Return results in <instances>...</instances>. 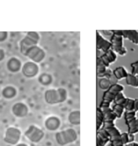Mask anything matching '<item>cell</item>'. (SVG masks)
<instances>
[{
	"label": "cell",
	"mask_w": 138,
	"mask_h": 146,
	"mask_svg": "<svg viewBox=\"0 0 138 146\" xmlns=\"http://www.w3.org/2000/svg\"><path fill=\"white\" fill-rule=\"evenodd\" d=\"M104 114V120L102 128L104 129L109 135L110 146H124L121 138V133L114 125V120L116 117L110 107L101 109Z\"/></svg>",
	"instance_id": "cell-1"
},
{
	"label": "cell",
	"mask_w": 138,
	"mask_h": 146,
	"mask_svg": "<svg viewBox=\"0 0 138 146\" xmlns=\"http://www.w3.org/2000/svg\"><path fill=\"white\" fill-rule=\"evenodd\" d=\"M116 54L111 49L106 52L100 56L96 58V72L97 75L100 77H103L106 74V68L116 60Z\"/></svg>",
	"instance_id": "cell-2"
},
{
	"label": "cell",
	"mask_w": 138,
	"mask_h": 146,
	"mask_svg": "<svg viewBox=\"0 0 138 146\" xmlns=\"http://www.w3.org/2000/svg\"><path fill=\"white\" fill-rule=\"evenodd\" d=\"M44 98L47 104L57 105L62 103L67 99V91L61 87L57 89H48L44 92Z\"/></svg>",
	"instance_id": "cell-3"
},
{
	"label": "cell",
	"mask_w": 138,
	"mask_h": 146,
	"mask_svg": "<svg viewBox=\"0 0 138 146\" xmlns=\"http://www.w3.org/2000/svg\"><path fill=\"white\" fill-rule=\"evenodd\" d=\"M124 90L123 85L120 84H111L106 91L104 92L103 95L102 101H101L100 108H106L110 107V105L113 101H114L115 98L119 93H122Z\"/></svg>",
	"instance_id": "cell-4"
},
{
	"label": "cell",
	"mask_w": 138,
	"mask_h": 146,
	"mask_svg": "<svg viewBox=\"0 0 138 146\" xmlns=\"http://www.w3.org/2000/svg\"><path fill=\"white\" fill-rule=\"evenodd\" d=\"M77 139V133L74 129L68 128L61 131H58L55 134V140L61 146L72 143Z\"/></svg>",
	"instance_id": "cell-5"
},
{
	"label": "cell",
	"mask_w": 138,
	"mask_h": 146,
	"mask_svg": "<svg viewBox=\"0 0 138 146\" xmlns=\"http://www.w3.org/2000/svg\"><path fill=\"white\" fill-rule=\"evenodd\" d=\"M40 36L37 32H27L26 36L20 40L19 46L21 53H23L27 48L32 46L38 45L40 41Z\"/></svg>",
	"instance_id": "cell-6"
},
{
	"label": "cell",
	"mask_w": 138,
	"mask_h": 146,
	"mask_svg": "<svg viewBox=\"0 0 138 146\" xmlns=\"http://www.w3.org/2000/svg\"><path fill=\"white\" fill-rule=\"evenodd\" d=\"M22 54L36 64L41 62L45 58L46 56L45 52L38 45L32 46L27 48L22 53Z\"/></svg>",
	"instance_id": "cell-7"
},
{
	"label": "cell",
	"mask_w": 138,
	"mask_h": 146,
	"mask_svg": "<svg viewBox=\"0 0 138 146\" xmlns=\"http://www.w3.org/2000/svg\"><path fill=\"white\" fill-rule=\"evenodd\" d=\"M115 104L120 105L126 111H138V99H132L125 97L123 93H119L114 99Z\"/></svg>",
	"instance_id": "cell-8"
},
{
	"label": "cell",
	"mask_w": 138,
	"mask_h": 146,
	"mask_svg": "<svg viewBox=\"0 0 138 146\" xmlns=\"http://www.w3.org/2000/svg\"><path fill=\"white\" fill-rule=\"evenodd\" d=\"M24 135L32 143H38L44 138V133L38 127L30 125L25 131Z\"/></svg>",
	"instance_id": "cell-9"
},
{
	"label": "cell",
	"mask_w": 138,
	"mask_h": 146,
	"mask_svg": "<svg viewBox=\"0 0 138 146\" xmlns=\"http://www.w3.org/2000/svg\"><path fill=\"white\" fill-rule=\"evenodd\" d=\"M21 131L15 127H9L5 131L3 140L5 143L10 145H17L21 138Z\"/></svg>",
	"instance_id": "cell-10"
},
{
	"label": "cell",
	"mask_w": 138,
	"mask_h": 146,
	"mask_svg": "<svg viewBox=\"0 0 138 146\" xmlns=\"http://www.w3.org/2000/svg\"><path fill=\"white\" fill-rule=\"evenodd\" d=\"M135 114L136 112L133 111H126L125 113V120L127 125L128 133L131 134L138 133L137 118Z\"/></svg>",
	"instance_id": "cell-11"
},
{
	"label": "cell",
	"mask_w": 138,
	"mask_h": 146,
	"mask_svg": "<svg viewBox=\"0 0 138 146\" xmlns=\"http://www.w3.org/2000/svg\"><path fill=\"white\" fill-rule=\"evenodd\" d=\"M123 39L122 36L116 34H112L110 38L111 50L120 56H125L127 52V49L123 46Z\"/></svg>",
	"instance_id": "cell-12"
},
{
	"label": "cell",
	"mask_w": 138,
	"mask_h": 146,
	"mask_svg": "<svg viewBox=\"0 0 138 146\" xmlns=\"http://www.w3.org/2000/svg\"><path fill=\"white\" fill-rule=\"evenodd\" d=\"M21 70L22 74L26 78H34L39 72V66L38 64L32 61H28L22 65Z\"/></svg>",
	"instance_id": "cell-13"
},
{
	"label": "cell",
	"mask_w": 138,
	"mask_h": 146,
	"mask_svg": "<svg viewBox=\"0 0 138 146\" xmlns=\"http://www.w3.org/2000/svg\"><path fill=\"white\" fill-rule=\"evenodd\" d=\"M112 33L128 39L138 46V30H111Z\"/></svg>",
	"instance_id": "cell-14"
},
{
	"label": "cell",
	"mask_w": 138,
	"mask_h": 146,
	"mask_svg": "<svg viewBox=\"0 0 138 146\" xmlns=\"http://www.w3.org/2000/svg\"><path fill=\"white\" fill-rule=\"evenodd\" d=\"M11 111L16 117L24 118L28 115L29 109L25 103L19 102L13 105L11 107Z\"/></svg>",
	"instance_id": "cell-15"
},
{
	"label": "cell",
	"mask_w": 138,
	"mask_h": 146,
	"mask_svg": "<svg viewBox=\"0 0 138 146\" xmlns=\"http://www.w3.org/2000/svg\"><path fill=\"white\" fill-rule=\"evenodd\" d=\"M61 119L57 116H50L44 121V126L48 131H55L59 129L61 126Z\"/></svg>",
	"instance_id": "cell-16"
},
{
	"label": "cell",
	"mask_w": 138,
	"mask_h": 146,
	"mask_svg": "<svg viewBox=\"0 0 138 146\" xmlns=\"http://www.w3.org/2000/svg\"><path fill=\"white\" fill-rule=\"evenodd\" d=\"M96 49L98 50H102L106 52L111 49V43L104 38L102 35L97 31L96 32Z\"/></svg>",
	"instance_id": "cell-17"
},
{
	"label": "cell",
	"mask_w": 138,
	"mask_h": 146,
	"mask_svg": "<svg viewBox=\"0 0 138 146\" xmlns=\"http://www.w3.org/2000/svg\"><path fill=\"white\" fill-rule=\"evenodd\" d=\"M7 68L10 72L16 73L22 69V63L20 59L16 57H11L7 62Z\"/></svg>",
	"instance_id": "cell-18"
},
{
	"label": "cell",
	"mask_w": 138,
	"mask_h": 146,
	"mask_svg": "<svg viewBox=\"0 0 138 146\" xmlns=\"http://www.w3.org/2000/svg\"><path fill=\"white\" fill-rule=\"evenodd\" d=\"M110 141L109 135L102 127L96 131V146H105Z\"/></svg>",
	"instance_id": "cell-19"
},
{
	"label": "cell",
	"mask_w": 138,
	"mask_h": 146,
	"mask_svg": "<svg viewBox=\"0 0 138 146\" xmlns=\"http://www.w3.org/2000/svg\"><path fill=\"white\" fill-rule=\"evenodd\" d=\"M18 91L14 86H7L1 91V95L3 97L6 99H12L17 95Z\"/></svg>",
	"instance_id": "cell-20"
},
{
	"label": "cell",
	"mask_w": 138,
	"mask_h": 146,
	"mask_svg": "<svg viewBox=\"0 0 138 146\" xmlns=\"http://www.w3.org/2000/svg\"><path fill=\"white\" fill-rule=\"evenodd\" d=\"M80 115V111L79 110L71 111L68 115V121L73 125H80L81 123Z\"/></svg>",
	"instance_id": "cell-21"
},
{
	"label": "cell",
	"mask_w": 138,
	"mask_h": 146,
	"mask_svg": "<svg viewBox=\"0 0 138 146\" xmlns=\"http://www.w3.org/2000/svg\"><path fill=\"white\" fill-rule=\"evenodd\" d=\"M38 81L42 86H49L53 82V78L49 73L42 72L38 76Z\"/></svg>",
	"instance_id": "cell-22"
},
{
	"label": "cell",
	"mask_w": 138,
	"mask_h": 146,
	"mask_svg": "<svg viewBox=\"0 0 138 146\" xmlns=\"http://www.w3.org/2000/svg\"><path fill=\"white\" fill-rule=\"evenodd\" d=\"M128 74L127 70L125 67L118 66L113 70V74L117 80H121L123 78H126Z\"/></svg>",
	"instance_id": "cell-23"
},
{
	"label": "cell",
	"mask_w": 138,
	"mask_h": 146,
	"mask_svg": "<svg viewBox=\"0 0 138 146\" xmlns=\"http://www.w3.org/2000/svg\"><path fill=\"white\" fill-rule=\"evenodd\" d=\"M104 120V114L100 107L96 109V131L100 129L103 125Z\"/></svg>",
	"instance_id": "cell-24"
},
{
	"label": "cell",
	"mask_w": 138,
	"mask_h": 146,
	"mask_svg": "<svg viewBox=\"0 0 138 146\" xmlns=\"http://www.w3.org/2000/svg\"><path fill=\"white\" fill-rule=\"evenodd\" d=\"M126 83L127 85L138 88V75H134L133 74H128L126 77Z\"/></svg>",
	"instance_id": "cell-25"
},
{
	"label": "cell",
	"mask_w": 138,
	"mask_h": 146,
	"mask_svg": "<svg viewBox=\"0 0 138 146\" xmlns=\"http://www.w3.org/2000/svg\"><path fill=\"white\" fill-rule=\"evenodd\" d=\"M98 86L100 89L107 90L111 86L110 81L107 78H101L98 81Z\"/></svg>",
	"instance_id": "cell-26"
},
{
	"label": "cell",
	"mask_w": 138,
	"mask_h": 146,
	"mask_svg": "<svg viewBox=\"0 0 138 146\" xmlns=\"http://www.w3.org/2000/svg\"><path fill=\"white\" fill-rule=\"evenodd\" d=\"M125 110L124 107L121 106L120 105L115 104L114 105L113 108H112V111L114 115H115L116 118H120L122 117V115L123 114V111Z\"/></svg>",
	"instance_id": "cell-27"
},
{
	"label": "cell",
	"mask_w": 138,
	"mask_h": 146,
	"mask_svg": "<svg viewBox=\"0 0 138 146\" xmlns=\"http://www.w3.org/2000/svg\"><path fill=\"white\" fill-rule=\"evenodd\" d=\"M131 74L134 75H138V60L131 64Z\"/></svg>",
	"instance_id": "cell-28"
},
{
	"label": "cell",
	"mask_w": 138,
	"mask_h": 146,
	"mask_svg": "<svg viewBox=\"0 0 138 146\" xmlns=\"http://www.w3.org/2000/svg\"><path fill=\"white\" fill-rule=\"evenodd\" d=\"M8 37V32H0V42H4Z\"/></svg>",
	"instance_id": "cell-29"
},
{
	"label": "cell",
	"mask_w": 138,
	"mask_h": 146,
	"mask_svg": "<svg viewBox=\"0 0 138 146\" xmlns=\"http://www.w3.org/2000/svg\"><path fill=\"white\" fill-rule=\"evenodd\" d=\"M5 53L3 49H0V62L2 61L5 58Z\"/></svg>",
	"instance_id": "cell-30"
},
{
	"label": "cell",
	"mask_w": 138,
	"mask_h": 146,
	"mask_svg": "<svg viewBox=\"0 0 138 146\" xmlns=\"http://www.w3.org/2000/svg\"><path fill=\"white\" fill-rule=\"evenodd\" d=\"M124 146H138V143L132 142V143H129L128 144H126V145H125Z\"/></svg>",
	"instance_id": "cell-31"
},
{
	"label": "cell",
	"mask_w": 138,
	"mask_h": 146,
	"mask_svg": "<svg viewBox=\"0 0 138 146\" xmlns=\"http://www.w3.org/2000/svg\"><path fill=\"white\" fill-rule=\"evenodd\" d=\"M15 146H28V145H27L26 143H18Z\"/></svg>",
	"instance_id": "cell-32"
},
{
	"label": "cell",
	"mask_w": 138,
	"mask_h": 146,
	"mask_svg": "<svg viewBox=\"0 0 138 146\" xmlns=\"http://www.w3.org/2000/svg\"><path fill=\"white\" fill-rule=\"evenodd\" d=\"M137 126H138V119H137Z\"/></svg>",
	"instance_id": "cell-33"
}]
</instances>
